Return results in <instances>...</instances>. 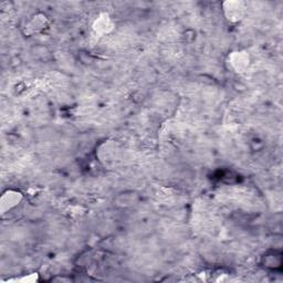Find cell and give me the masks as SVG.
I'll return each instance as SVG.
<instances>
[{
    "label": "cell",
    "instance_id": "6da1fadb",
    "mask_svg": "<svg viewBox=\"0 0 283 283\" xmlns=\"http://www.w3.org/2000/svg\"><path fill=\"white\" fill-rule=\"evenodd\" d=\"M222 8L230 22L240 21L246 12V6L242 2H226L222 4Z\"/></svg>",
    "mask_w": 283,
    "mask_h": 283
},
{
    "label": "cell",
    "instance_id": "7a4b0ae2",
    "mask_svg": "<svg viewBox=\"0 0 283 283\" xmlns=\"http://www.w3.org/2000/svg\"><path fill=\"white\" fill-rule=\"evenodd\" d=\"M22 199V195L18 190H7L3 194L2 200H0V206H2L3 214L7 213L8 210L15 208Z\"/></svg>",
    "mask_w": 283,
    "mask_h": 283
},
{
    "label": "cell",
    "instance_id": "3957f363",
    "mask_svg": "<svg viewBox=\"0 0 283 283\" xmlns=\"http://www.w3.org/2000/svg\"><path fill=\"white\" fill-rule=\"evenodd\" d=\"M262 266L269 270H281L282 268V253L278 250H271L262 256Z\"/></svg>",
    "mask_w": 283,
    "mask_h": 283
},
{
    "label": "cell",
    "instance_id": "277c9868",
    "mask_svg": "<svg viewBox=\"0 0 283 283\" xmlns=\"http://www.w3.org/2000/svg\"><path fill=\"white\" fill-rule=\"evenodd\" d=\"M137 200L138 195L135 192H133V190H126V192H123L116 196V198L114 199V205L120 208H128L134 206Z\"/></svg>",
    "mask_w": 283,
    "mask_h": 283
},
{
    "label": "cell",
    "instance_id": "5b68a950",
    "mask_svg": "<svg viewBox=\"0 0 283 283\" xmlns=\"http://www.w3.org/2000/svg\"><path fill=\"white\" fill-rule=\"evenodd\" d=\"M47 24H48L47 17L42 14H38V15H35L34 17H31L29 22L25 24V29H27L28 34L32 35L35 34V32H39L42 29H44Z\"/></svg>",
    "mask_w": 283,
    "mask_h": 283
},
{
    "label": "cell",
    "instance_id": "8992f818",
    "mask_svg": "<svg viewBox=\"0 0 283 283\" xmlns=\"http://www.w3.org/2000/svg\"><path fill=\"white\" fill-rule=\"evenodd\" d=\"M230 63L237 71L241 72L249 65V56L247 52L243 51L234 52L231 57H230Z\"/></svg>",
    "mask_w": 283,
    "mask_h": 283
},
{
    "label": "cell",
    "instance_id": "52a82bcc",
    "mask_svg": "<svg viewBox=\"0 0 283 283\" xmlns=\"http://www.w3.org/2000/svg\"><path fill=\"white\" fill-rule=\"evenodd\" d=\"M112 28H113V23H112L111 19L108 15H102L100 18H97L94 22V30L96 32H109Z\"/></svg>",
    "mask_w": 283,
    "mask_h": 283
}]
</instances>
